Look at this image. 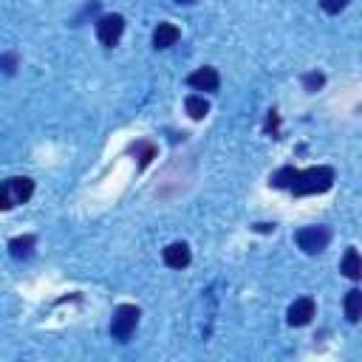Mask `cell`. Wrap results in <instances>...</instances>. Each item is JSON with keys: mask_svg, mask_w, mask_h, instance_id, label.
I'll list each match as a JSON object with an SVG mask.
<instances>
[{"mask_svg": "<svg viewBox=\"0 0 362 362\" xmlns=\"http://www.w3.org/2000/svg\"><path fill=\"white\" fill-rule=\"evenodd\" d=\"M348 3H351V0H320L322 11H328V14H339V11H342Z\"/></svg>", "mask_w": 362, "mask_h": 362, "instance_id": "ac0fdd59", "label": "cell"}, {"mask_svg": "<svg viewBox=\"0 0 362 362\" xmlns=\"http://www.w3.org/2000/svg\"><path fill=\"white\" fill-rule=\"evenodd\" d=\"M294 175H297V167L286 164V167H280V170H274V173H272L269 184H272L274 189H288V187H291V181H294Z\"/></svg>", "mask_w": 362, "mask_h": 362, "instance_id": "9a60e30c", "label": "cell"}, {"mask_svg": "<svg viewBox=\"0 0 362 362\" xmlns=\"http://www.w3.org/2000/svg\"><path fill=\"white\" fill-rule=\"evenodd\" d=\"M331 187H334V170L328 164H317L308 170H297L288 189L294 195H320V192H328Z\"/></svg>", "mask_w": 362, "mask_h": 362, "instance_id": "6da1fadb", "label": "cell"}, {"mask_svg": "<svg viewBox=\"0 0 362 362\" xmlns=\"http://www.w3.org/2000/svg\"><path fill=\"white\" fill-rule=\"evenodd\" d=\"M314 311H317V305H314L311 297H297V300L288 305V311H286V322H288L291 328H303V325L311 322Z\"/></svg>", "mask_w": 362, "mask_h": 362, "instance_id": "8992f818", "label": "cell"}, {"mask_svg": "<svg viewBox=\"0 0 362 362\" xmlns=\"http://www.w3.org/2000/svg\"><path fill=\"white\" fill-rule=\"evenodd\" d=\"M34 246H37V238L34 235H17L8 240V252L14 260H28L34 255Z\"/></svg>", "mask_w": 362, "mask_h": 362, "instance_id": "30bf717a", "label": "cell"}, {"mask_svg": "<svg viewBox=\"0 0 362 362\" xmlns=\"http://www.w3.org/2000/svg\"><path fill=\"white\" fill-rule=\"evenodd\" d=\"M322 85H325V74H322V71H308V74L303 76V88H305L308 93H317Z\"/></svg>", "mask_w": 362, "mask_h": 362, "instance_id": "2e32d148", "label": "cell"}, {"mask_svg": "<svg viewBox=\"0 0 362 362\" xmlns=\"http://www.w3.org/2000/svg\"><path fill=\"white\" fill-rule=\"evenodd\" d=\"M257 232H274V223H255Z\"/></svg>", "mask_w": 362, "mask_h": 362, "instance_id": "d6986e66", "label": "cell"}, {"mask_svg": "<svg viewBox=\"0 0 362 362\" xmlns=\"http://www.w3.org/2000/svg\"><path fill=\"white\" fill-rule=\"evenodd\" d=\"M124 34V17L122 14H102L96 20V40L105 48H113Z\"/></svg>", "mask_w": 362, "mask_h": 362, "instance_id": "5b68a950", "label": "cell"}, {"mask_svg": "<svg viewBox=\"0 0 362 362\" xmlns=\"http://www.w3.org/2000/svg\"><path fill=\"white\" fill-rule=\"evenodd\" d=\"M127 153H136V158H139V167L144 170L153 158H156V144L153 141H147V139H139V141H133L130 147H127Z\"/></svg>", "mask_w": 362, "mask_h": 362, "instance_id": "4fadbf2b", "label": "cell"}, {"mask_svg": "<svg viewBox=\"0 0 362 362\" xmlns=\"http://www.w3.org/2000/svg\"><path fill=\"white\" fill-rule=\"evenodd\" d=\"M294 240H297V246H300L305 255H320V252L328 246V240H331V229L322 226V223L303 226V229H297Z\"/></svg>", "mask_w": 362, "mask_h": 362, "instance_id": "277c9868", "label": "cell"}, {"mask_svg": "<svg viewBox=\"0 0 362 362\" xmlns=\"http://www.w3.org/2000/svg\"><path fill=\"white\" fill-rule=\"evenodd\" d=\"M34 195V181L28 175H11L0 181V212H8L20 204H25Z\"/></svg>", "mask_w": 362, "mask_h": 362, "instance_id": "7a4b0ae2", "label": "cell"}, {"mask_svg": "<svg viewBox=\"0 0 362 362\" xmlns=\"http://www.w3.org/2000/svg\"><path fill=\"white\" fill-rule=\"evenodd\" d=\"M339 272H342L348 280H359V277H362V260H359V252H356L354 246L345 252V257H342V263H339Z\"/></svg>", "mask_w": 362, "mask_h": 362, "instance_id": "8fae6325", "label": "cell"}, {"mask_svg": "<svg viewBox=\"0 0 362 362\" xmlns=\"http://www.w3.org/2000/svg\"><path fill=\"white\" fill-rule=\"evenodd\" d=\"M187 85H189V88H195V90L215 93V90H218V85H221V76H218V71H215L212 65H204V68H198V71H192V74L187 76Z\"/></svg>", "mask_w": 362, "mask_h": 362, "instance_id": "52a82bcc", "label": "cell"}, {"mask_svg": "<svg viewBox=\"0 0 362 362\" xmlns=\"http://www.w3.org/2000/svg\"><path fill=\"white\" fill-rule=\"evenodd\" d=\"M175 3H184V6H189V3H195V0H175Z\"/></svg>", "mask_w": 362, "mask_h": 362, "instance_id": "ffe728a7", "label": "cell"}, {"mask_svg": "<svg viewBox=\"0 0 362 362\" xmlns=\"http://www.w3.org/2000/svg\"><path fill=\"white\" fill-rule=\"evenodd\" d=\"M161 257H164V263H167L170 269H187L189 260H192V252H189V246H187L184 240H173V243L161 252Z\"/></svg>", "mask_w": 362, "mask_h": 362, "instance_id": "ba28073f", "label": "cell"}, {"mask_svg": "<svg viewBox=\"0 0 362 362\" xmlns=\"http://www.w3.org/2000/svg\"><path fill=\"white\" fill-rule=\"evenodd\" d=\"M184 110H187V116H189V119L201 122V119L209 113V102H206L204 96H198V93H189V96L184 99Z\"/></svg>", "mask_w": 362, "mask_h": 362, "instance_id": "7c38bea8", "label": "cell"}, {"mask_svg": "<svg viewBox=\"0 0 362 362\" xmlns=\"http://www.w3.org/2000/svg\"><path fill=\"white\" fill-rule=\"evenodd\" d=\"M17 62H20L17 54H11V51L8 54H0V71L3 74H14L17 71Z\"/></svg>", "mask_w": 362, "mask_h": 362, "instance_id": "e0dca14e", "label": "cell"}, {"mask_svg": "<svg viewBox=\"0 0 362 362\" xmlns=\"http://www.w3.org/2000/svg\"><path fill=\"white\" fill-rule=\"evenodd\" d=\"M345 317H348V322H359V317H362V291L359 288H351L345 294Z\"/></svg>", "mask_w": 362, "mask_h": 362, "instance_id": "5bb4252c", "label": "cell"}, {"mask_svg": "<svg viewBox=\"0 0 362 362\" xmlns=\"http://www.w3.org/2000/svg\"><path fill=\"white\" fill-rule=\"evenodd\" d=\"M178 37H181V31H178V25H173V23H158V25L153 28V45H156V48H170V45L178 42Z\"/></svg>", "mask_w": 362, "mask_h": 362, "instance_id": "9c48e42d", "label": "cell"}, {"mask_svg": "<svg viewBox=\"0 0 362 362\" xmlns=\"http://www.w3.org/2000/svg\"><path fill=\"white\" fill-rule=\"evenodd\" d=\"M139 317H141L139 305H130V303L116 305V308H113V317H110V337L119 339V342H124V339L136 331Z\"/></svg>", "mask_w": 362, "mask_h": 362, "instance_id": "3957f363", "label": "cell"}]
</instances>
